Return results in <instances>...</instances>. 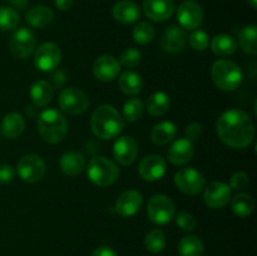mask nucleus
Returning a JSON list of instances; mask_svg holds the SVG:
<instances>
[{
  "label": "nucleus",
  "instance_id": "f257e3e1",
  "mask_svg": "<svg viewBox=\"0 0 257 256\" xmlns=\"http://www.w3.org/2000/svg\"><path fill=\"white\" fill-rule=\"evenodd\" d=\"M216 131L220 140L231 148L247 147L255 137L250 115L237 108H230L220 115Z\"/></svg>",
  "mask_w": 257,
  "mask_h": 256
},
{
  "label": "nucleus",
  "instance_id": "f03ea898",
  "mask_svg": "<svg viewBox=\"0 0 257 256\" xmlns=\"http://www.w3.org/2000/svg\"><path fill=\"white\" fill-rule=\"evenodd\" d=\"M93 133L100 140H112L118 137L124 128V120L114 107L102 104L93 112L90 118Z\"/></svg>",
  "mask_w": 257,
  "mask_h": 256
},
{
  "label": "nucleus",
  "instance_id": "7ed1b4c3",
  "mask_svg": "<svg viewBox=\"0 0 257 256\" xmlns=\"http://www.w3.org/2000/svg\"><path fill=\"white\" fill-rule=\"evenodd\" d=\"M38 130L48 143H60L68 135V120L57 109H45L38 117Z\"/></svg>",
  "mask_w": 257,
  "mask_h": 256
},
{
  "label": "nucleus",
  "instance_id": "20e7f679",
  "mask_svg": "<svg viewBox=\"0 0 257 256\" xmlns=\"http://www.w3.org/2000/svg\"><path fill=\"white\" fill-rule=\"evenodd\" d=\"M211 77L217 88L223 92L237 89L243 80V73L240 65L228 59L216 60L211 68Z\"/></svg>",
  "mask_w": 257,
  "mask_h": 256
},
{
  "label": "nucleus",
  "instance_id": "39448f33",
  "mask_svg": "<svg viewBox=\"0 0 257 256\" xmlns=\"http://www.w3.org/2000/svg\"><path fill=\"white\" fill-rule=\"evenodd\" d=\"M87 175L90 182L98 187H108L118 180L119 168L109 158L97 156L88 163Z\"/></svg>",
  "mask_w": 257,
  "mask_h": 256
},
{
  "label": "nucleus",
  "instance_id": "423d86ee",
  "mask_svg": "<svg viewBox=\"0 0 257 256\" xmlns=\"http://www.w3.org/2000/svg\"><path fill=\"white\" fill-rule=\"evenodd\" d=\"M150 220L156 225H167L175 218V203L165 195H155L150 198L147 205Z\"/></svg>",
  "mask_w": 257,
  "mask_h": 256
},
{
  "label": "nucleus",
  "instance_id": "0eeeda50",
  "mask_svg": "<svg viewBox=\"0 0 257 256\" xmlns=\"http://www.w3.org/2000/svg\"><path fill=\"white\" fill-rule=\"evenodd\" d=\"M58 102L63 112L70 115L82 114L89 107V99L87 94L75 87H68L63 89L60 92Z\"/></svg>",
  "mask_w": 257,
  "mask_h": 256
},
{
  "label": "nucleus",
  "instance_id": "6e6552de",
  "mask_svg": "<svg viewBox=\"0 0 257 256\" xmlns=\"http://www.w3.org/2000/svg\"><path fill=\"white\" fill-rule=\"evenodd\" d=\"M17 172L24 182L35 183L43 180L47 172V166L40 156L27 155L18 162Z\"/></svg>",
  "mask_w": 257,
  "mask_h": 256
},
{
  "label": "nucleus",
  "instance_id": "1a4fd4ad",
  "mask_svg": "<svg viewBox=\"0 0 257 256\" xmlns=\"http://www.w3.org/2000/svg\"><path fill=\"white\" fill-rule=\"evenodd\" d=\"M205 177L200 171L192 167L181 168L175 175V185L186 195H197L205 187Z\"/></svg>",
  "mask_w": 257,
  "mask_h": 256
},
{
  "label": "nucleus",
  "instance_id": "9d476101",
  "mask_svg": "<svg viewBox=\"0 0 257 256\" xmlns=\"http://www.w3.org/2000/svg\"><path fill=\"white\" fill-rule=\"evenodd\" d=\"M37 39L32 30L27 28H20L10 38V52L18 59H27L35 50Z\"/></svg>",
  "mask_w": 257,
  "mask_h": 256
},
{
  "label": "nucleus",
  "instance_id": "9b49d317",
  "mask_svg": "<svg viewBox=\"0 0 257 256\" xmlns=\"http://www.w3.org/2000/svg\"><path fill=\"white\" fill-rule=\"evenodd\" d=\"M177 20L183 29L196 30L203 22V10L195 0H185L177 9Z\"/></svg>",
  "mask_w": 257,
  "mask_h": 256
},
{
  "label": "nucleus",
  "instance_id": "f8f14e48",
  "mask_svg": "<svg viewBox=\"0 0 257 256\" xmlns=\"http://www.w3.org/2000/svg\"><path fill=\"white\" fill-rule=\"evenodd\" d=\"M62 59L60 48L55 43L48 42L40 45L35 52L34 63L42 72H52L59 65Z\"/></svg>",
  "mask_w": 257,
  "mask_h": 256
},
{
  "label": "nucleus",
  "instance_id": "ddd939ff",
  "mask_svg": "<svg viewBox=\"0 0 257 256\" xmlns=\"http://www.w3.org/2000/svg\"><path fill=\"white\" fill-rule=\"evenodd\" d=\"M231 190L232 188L225 182L215 181L211 182L203 192V201L206 205L211 208H222L225 207L231 200Z\"/></svg>",
  "mask_w": 257,
  "mask_h": 256
},
{
  "label": "nucleus",
  "instance_id": "4468645a",
  "mask_svg": "<svg viewBox=\"0 0 257 256\" xmlns=\"http://www.w3.org/2000/svg\"><path fill=\"white\" fill-rule=\"evenodd\" d=\"M113 156L120 166H131L138 156V142L132 136H122L113 145Z\"/></svg>",
  "mask_w": 257,
  "mask_h": 256
},
{
  "label": "nucleus",
  "instance_id": "2eb2a0df",
  "mask_svg": "<svg viewBox=\"0 0 257 256\" xmlns=\"http://www.w3.org/2000/svg\"><path fill=\"white\" fill-rule=\"evenodd\" d=\"M166 171H167V163L160 155L147 156L141 161L138 166L140 176L148 182L161 180L165 176Z\"/></svg>",
  "mask_w": 257,
  "mask_h": 256
},
{
  "label": "nucleus",
  "instance_id": "dca6fc26",
  "mask_svg": "<svg viewBox=\"0 0 257 256\" xmlns=\"http://www.w3.org/2000/svg\"><path fill=\"white\" fill-rule=\"evenodd\" d=\"M93 74L100 82H112L120 72V64L113 55L103 54L93 63Z\"/></svg>",
  "mask_w": 257,
  "mask_h": 256
},
{
  "label": "nucleus",
  "instance_id": "f3484780",
  "mask_svg": "<svg viewBox=\"0 0 257 256\" xmlns=\"http://www.w3.org/2000/svg\"><path fill=\"white\" fill-rule=\"evenodd\" d=\"M187 43V35L182 28L177 25H171L163 32L161 38V48L171 54H177L182 52Z\"/></svg>",
  "mask_w": 257,
  "mask_h": 256
},
{
  "label": "nucleus",
  "instance_id": "a211bd4d",
  "mask_svg": "<svg viewBox=\"0 0 257 256\" xmlns=\"http://www.w3.org/2000/svg\"><path fill=\"white\" fill-rule=\"evenodd\" d=\"M143 197L138 191L127 190L115 201V212L122 217H132L141 210Z\"/></svg>",
  "mask_w": 257,
  "mask_h": 256
},
{
  "label": "nucleus",
  "instance_id": "6ab92c4d",
  "mask_svg": "<svg viewBox=\"0 0 257 256\" xmlns=\"http://www.w3.org/2000/svg\"><path fill=\"white\" fill-rule=\"evenodd\" d=\"M143 12L153 22H165L175 13L173 0H143Z\"/></svg>",
  "mask_w": 257,
  "mask_h": 256
},
{
  "label": "nucleus",
  "instance_id": "aec40b11",
  "mask_svg": "<svg viewBox=\"0 0 257 256\" xmlns=\"http://www.w3.org/2000/svg\"><path fill=\"white\" fill-rule=\"evenodd\" d=\"M195 155V145L192 141L187 138H180L175 141L170 148H168L167 157L172 165L183 166L190 162L191 158Z\"/></svg>",
  "mask_w": 257,
  "mask_h": 256
},
{
  "label": "nucleus",
  "instance_id": "412c9836",
  "mask_svg": "<svg viewBox=\"0 0 257 256\" xmlns=\"http://www.w3.org/2000/svg\"><path fill=\"white\" fill-rule=\"evenodd\" d=\"M113 18L123 25L135 24L141 18V9L132 0H120L113 7Z\"/></svg>",
  "mask_w": 257,
  "mask_h": 256
},
{
  "label": "nucleus",
  "instance_id": "4be33fe9",
  "mask_svg": "<svg viewBox=\"0 0 257 256\" xmlns=\"http://www.w3.org/2000/svg\"><path fill=\"white\" fill-rule=\"evenodd\" d=\"M59 167L64 175L70 176H78L84 171L85 168V160L83 155L79 152H65L64 155L60 157L59 160Z\"/></svg>",
  "mask_w": 257,
  "mask_h": 256
},
{
  "label": "nucleus",
  "instance_id": "5701e85b",
  "mask_svg": "<svg viewBox=\"0 0 257 256\" xmlns=\"http://www.w3.org/2000/svg\"><path fill=\"white\" fill-rule=\"evenodd\" d=\"M54 19V13L50 8L44 5H37L30 8L25 14V20L33 28H47L52 24Z\"/></svg>",
  "mask_w": 257,
  "mask_h": 256
},
{
  "label": "nucleus",
  "instance_id": "b1692460",
  "mask_svg": "<svg viewBox=\"0 0 257 256\" xmlns=\"http://www.w3.org/2000/svg\"><path fill=\"white\" fill-rule=\"evenodd\" d=\"M53 85L47 80H37L30 88V98L35 107H47L53 99Z\"/></svg>",
  "mask_w": 257,
  "mask_h": 256
},
{
  "label": "nucleus",
  "instance_id": "393cba45",
  "mask_svg": "<svg viewBox=\"0 0 257 256\" xmlns=\"http://www.w3.org/2000/svg\"><path fill=\"white\" fill-rule=\"evenodd\" d=\"M177 135V127L171 120H162L157 123L151 131V140L155 145L165 146L173 141Z\"/></svg>",
  "mask_w": 257,
  "mask_h": 256
},
{
  "label": "nucleus",
  "instance_id": "a878e982",
  "mask_svg": "<svg viewBox=\"0 0 257 256\" xmlns=\"http://www.w3.org/2000/svg\"><path fill=\"white\" fill-rule=\"evenodd\" d=\"M25 119L20 113L12 112L8 113L2 122V132L7 138H17L24 132Z\"/></svg>",
  "mask_w": 257,
  "mask_h": 256
},
{
  "label": "nucleus",
  "instance_id": "bb28decb",
  "mask_svg": "<svg viewBox=\"0 0 257 256\" xmlns=\"http://www.w3.org/2000/svg\"><path fill=\"white\" fill-rule=\"evenodd\" d=\"M118 85L125 95H136L142 92L143 80L138 73L127 70L120 74L119 79H118Z\"/></svg>",
  "mask_w": 257,
  "mask_h": 256
},
{
  "label": "nucleus",
  "instance_id": "cd10ccee",
  "mask_svg": "<svg viewBox=\"0 0 257 256\" xmlns=\"http://www.w3.org/2000/svg\"><path fill=\"white\" fill-rule=\"evenodd\" d=\"M211 49L218 57H230L237 49V42L228 34H218L211 42Z\"/></svg>",
  "mask_w": 257,
  "mask_h": 256
},
{
  "label": "nucleus",
  "instance_id": "c85d7f7f",
  "mask_svg": "<svg viewBox=\"0 0 257 256\" xmlns=\"http://www.w3.org/2000/svg\"><path fill=\"white\" fill-rule=\"evenodd\" d=\"M171 105V99L165 92H156L148 98L147 112L153 117H162L168 112Z\"/></svg>",
  "mask_w": 257,
  "mask_h": 256
},
{
  "label": "nucleus",
  "instance_id": "c756f323",
  "mask_svg": "<svg viewBox=\"0 0 257 256\" xmlns=\"http://www.w3.org/2000/svg\"><path fill=\"white\" fill-rule=\"evenodd\" d=\"M240 47L246 54L253 55L257 54V27L255 24L247 25L243 28L238 34Z\"/></svg>",
  "mask_w": 257,
  "mask_h": 256
},
{
  "label": "nucleus",
  "instance_id": "7c9ffc66",
  "mask_svg": "<svg viewBox=\"0 0 257 256\" xmlns=\"http://www.w3.org/2000/svg\"><path fill=\"white\" fill-rule=\"evenodd\" d=\"M231 207H232L233 213L237 215L238 217H247L252 213L255 202L248 193L240 192L233 196L232 201H231Z\"/></svg>",
  "mask_w": 257,
  "mask_h": 256
},
{
  "label": "nucleus",
  "instance_id": "2f4dec72",
  "mask_svg": "<svg viewBox=\"0 0 257 256\" xmlns=\"http://www.w3.org/2000/svg\"><path fill=\"white\" fill-rule=\"evenodd\" d=\"M178 253H180V256H202V241L195 235L185 236L178 243Z\"/></svg>",
  "mask_w": 257,
  "mask_h": 256
},
{
  "label": "nucleus",
  "instance_id": "473e14b6",
  "mask_svg": "<svg viewBox=\"0 0 257 256\" xmlns=\"http://www.w3.org/2000/svg\"><path fill=\"white\" fill-rule=\"evenodd\" d=\"M145 112V104L140 98H130L123 104V119L127 122H137Z\"/></svg>",
  "mask_w": 257,
  "mask_h": 256
},
{
  "label": "nucleus",
  "instance_id": "72a5a7b5",
  "mask_svg": "<svg viewBox=\"0 0 257 256\" xmlns=\"http://www.w3.org/2000/svg\"><path fill=\"white\" fill-rule=\"evenodd\" d=\"M145 246L150 252L160 253L166 246V236L158 228H153L146 235Z\"/></svg>",
  "mask_w": 257,
  "mask_h": 256
},
{
  "label": "nucleus",
  "instance_id": "f704fd0d",
  "mask_svg": "<svg viewBox=\"0 0 257 256\" xmlns=\"http://www.w3.org/2000/svg\"><path fill=\"white\" fill-rule=\"evenodd\" d=\"M133 40L141 45H146L155 38V28L147 22H141L133 29Z\"/></svg>",
  "mask_w": 257,
  "mask_h": 256
},
{
  "label": "nucleus",
  "instance_id": "c9c22d12",
  "mask_svg": "<svg viewBox=\"0 0 257 256\" xmlns=\"http://www.w3.org/2000/svg\"><path fill=\"white\" fill-rule=\"evenodd\" d=\"M19 24V15L12 8H0V30H13Z\"/></svg>",
  "mask_w": 257,
  "mask_h": 256
},
{
  "label": "nucleus",
  "instance_id": "e433bc0d",
  "mask_svg": "<svg viewBox=\"0 0 257 256\" xmlns=\"http://www.w3.org/2000/svg\"><path fill=\"white\" fill-rule=\"evenodd\" d=\"M141 60H142V54H141L140 50L130 47L123 50L122 54H120L119 64H122L125 68H135L140 64Z\"/></svg>",
  "mask_w": 257,
  "mask_h": 256
},
{
  "label": "nucleus",
  "instance_id": "4c0bfd02",
  "mask_svg": "<svg viewBox=\"0 0 257 256\" xmlns=\"http://www.w3.org/2000/svg\"><path fill=\"white\" fill-rule=\"evenodd\" d=\"M188 42H190V45L195 50H202L207 49L208 44H210V38H208V34L203 30L196 29L193 30L192 34L188 37Z\"/></svg>",
  "mask_w": 257,
  "mask_h": 256
},
{
  "label": "nucleus",
  "instance_id": "58836bf2",
  "mask_svg": "<svg viewBox=\"0 0 257 256\" xmlns=\"http://www.w3.org/2000/svg\"><path fill=\"white\" fill-rule=\"evenodd\" d=\"M176 223L183 231H193L197 226L195 216L188 211H180L176 216Z\"/></svg>",
  "mask_w": 257,
  "mask_h": 256
},
{
  "label": "nucleus",
  "instance_id": "ea45409f",
  "mask_svg": "<svg viewBox=\"0 0 257 256\" xmlns=\"http://www.w3.org/2000/svg\"><path fill=\"white\" fill-rule=\"evenodd\" d=\"M248 182H250V180H248L247 173L240 171V172H235L231 176L230 185L228 186L233 190H243V188L247 187Z\"/></svg>",
  "mask_w": 257,
  "mask_h": 256
},
{
  "label": "nucleus",
  "instance_id": "a19ab883",
  "mask_svg": "<svg viewBox=\"0 0 257 256\" xmlns=\"http://www.w3.org/2000/svg\"><path fill=\"white\" fill-rule=\"evenodd\" d=\"M15 177V170L13 166L7 165H0V185H5L9 183L14 180Z\"/></svg>",
  "mask_w": 257,
  "mask_h": 256
},
{
  "label": "nucleus",
  "instance_id": "79ce46f5",
  "mask_svg": "<svg viewBox=\"0 0 257 256\" xmlns=\"http://www.w3.org/2000/svg\"><path fill=\"white\" fill-rule=\"evenodd\" d=\"M186 137L190 141H197L200 140L202 136V125L197 122H192L186 127Z\"/></svg>",
  "mask_w": 257,
  "mask_h": 256
},
{
  "label": "nucleus",
  "instance_id": "37998d69",
  "mask_svg": "<svg viewBox=\"0 0 257 256\" xmlns=\"http://www.w3.org/2000/svg\"><path fill=\"white\" fill-rule=\"evenodd\" d=\"M90 256H118L117 252L113 250L109 246H100V247L95 248Z\"/></svg>",
  "mask_w": 257,
  "mask_h": 256
},
{
  "label": "nucleus",
  "instance_id": "c03bdc74",
  "mask_svg": "<svg viewBox=\"0 0 257 256\" xmlns=\"http://www.w3.org/2000/svg\"><path fill=\"white\" fill-rule=\"evenodd\" d=\"M54 5L62 12H65L72 8L73 0H54Z\"/></svg>",
  "mask_w": 257,
  "mask_h": 256
},
{
  "label": "nucleus",
  "instance_id": "a18cd8bd",
  "mask_svg": "<svg viewBox=\"0 0 257 256\" xmlns=\"http://www.w3.org/2000/svg\"><path fill=\"white\" fill-rule=\"evenodd\" d=\"M8 2L13 8H17L19 10L25 9L28 5V0H8Z\"/></svg>",
  "mask_w": 257,
  "mask_h": 256
},
{
  "label": "nucleus",
  "instance_id": "49530a36",
  "mask_svg": "<svg viewBox=\"0 0 257 256\" xmlns=\"http://www.w3.org/2000/svg\"><path fill=\"white\" fill-rule=\"evenodd\" d=\"M246 2H247V4L250 5L252 9H256L257 8V0H246Z\"/></svg>",
  "mask_w": 257,
  "mask_h": 256
}]
</instances>
